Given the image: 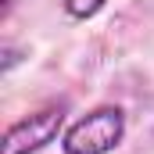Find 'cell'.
<instances>
[{
	"label": "cell",
	"instance_id": "1",
	"mask_svg": "<svg viewBox=\"0 0 154 154\" xmlns=\"http://www.w3.org/2000/svg\"><path fill=\"white\" fill-rule=\"evenodd\" d=\"M122 140H125V111L118 104H100L65 129L61 151L65 154H111Z\"/></svg>",
	"mask_w": 154,
	"mask_h": 154
},
{
	"label": "cell",
	"instance_id": "2",
	"mask_svg": "<svg viewBox=\"0 0 154 154\" xmlns=\"http://www.w3.org/2000/svg\"><path fill=\"white\" fill-rule=\"evenodd\" d=\"M65 115H68V104L57 100V104H47V108L32 111L29 118L11 122L4 140H0V154H39L43 147H50L57 140Z\"/></svg>",
	"mask_w": 154,
	"mask_h": 154
},
{
	"label": "cell",
	"instance_id": "3",
	"mask_svg": "<svg viewBox=\"0 0 154 154\" xmlns=\"http://www.w3.org/2000/svg\"><path fill=\"white\" fill-rule=\"evenodd\" d=\"M104 4H108V0H61L65 14H68L72 22H86V18H93V14H100Z\"/></svg>",
	"mask_w": 154,
	"mask_h": 154
},
{
	"label": "cell",
	"instance_id": "4",
	"mask_svg": "<svg viewBox=\"0 0 154 154\" xmlns=\"http://www.w3.org/2000/svg\"><path fill=\"white\" fill-rule=\"evenodd\" d=\"M18 61H22V57H18V50H14V47H4V65H0V68H4V72H11Z\"/></svg>",
	"mask_w": 154,
	"mask_h": 154
}]
</instances>
